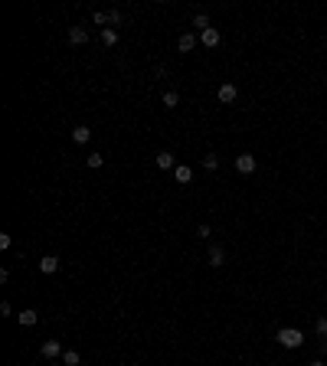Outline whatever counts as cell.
Listing matches in <instances>:
<instances>
[{
	"label": "cell",
	"mask_w": 327,
	"mask_h": 366,
	"mask_svg": "<svg viewBox=\"0 0 327 366\" xmlns=\"http://www.w3.org/2000/svg\"><path fill=\"white\" fill-rule=\"evenodd\" d=\"M278 343H282L285 350H298L304 343V334L298 327H282V330H278Z\"/></svg>",
	"instance_id": "1"
},
{
	"label": "cell",
	"mask_w": 327,
	"mask_h": 366,
	"mask_svg": "<svg viewBox=\"0 0 327 366\" xmlns=\"http://www.w3.org/2000/svg\"><path fill=\"white\" fill-rule=\"evenodd\" d=\"M216 98L222 101V105H232V101L239 98V88H236L232 82H222V85H219V92H216Z\"/></svg>",
	"instance_id": "2"
},
{
	"label": "cell",
	"mask_w": 327,
	"mask_h": 366,
	"mask_svg": "<svg viewBox=\"0 0 327 366\" xmlns=\"http://www.w3.org/2000/svg\"><path fill=\"white\" fill-rule=\"evenodd\" d=\"M200 43H203L206 49H216V46L222 43V33L216 30V26H210V30H203V33H200Z\"/></svg>",
	"instance_id": "3"
},
{
	"label": "cell",
	"mask_w": 327,
	"mask_h": 366,
	"mask_svg": "<svg viewBox=\"0 0 327 366\" xmlns=\"http://www.w3.org/2000/svg\"><path fill=\"white\" fill-rule=\"evenodd\" d=\"M236 170H239V174H255V154H239L236 157Z\"/></svg>",
	"instance_id": "4"
},
{
	"label": "cell",
	"mask_w": 327,
	"mask_h": 366,
	"mask_svg": "<svg viewBox=\"0 0 327 366\" xmlns=\"http://www.w3.org/2000/svg\"><path fill=\"white\" fill-rule=\"evenodd\" d=\"M39 353H43L46 360H56V356H62L66 350H62V343H59V340H43V347H39Z\"/></svg>",
	"instance_id": "5"
},
{
	"label": "cell",
	"mask_w": 327,
	"mask_h": 366,
	"mask_svg": "<svg viewBox=\"0 0 327 366\" xmlns=\"http://www.w3.org/2000/svg\"><path fill=\"white\" fill-rule=\"evenodd\" d=\"M197 43H200V36H197V33H180L177 49H180V53H193V49H197Z\"/></svg>",
	"instance_id": "6"
},
{
	"label": "cell",
	"mask_w": 327,
	"mask_h": 366,
	"mask_svg": "<svg viewBox=\"0 0 327 366\" xmlns=\"http://www.w3.org/2000/svg\"><path fill=\"white\" fill-rule=\"evenodd\" d=\"M69 43L72 46H85L88 43V30L85 26H69Z\"/></svg>",
	"instance_id": "7"
},
{
	"label": "cell",
	"mask_w": 327,
	"mask_h": 366,
	"mask_svg": "<svg viewBox=\"0 0 327 366\" xmlns=\"http://www.w3.org/2000/svg\"><path fill=\"white\" fill-rule=\"evenodd\" d=\"M72 141L75 144H88L92 141V128H88V124H75L72 128Z\"/></svg>",
	"instance_id": "8"
},
{
	"label": "cell",
	"mask_w": 327,
	"mask_h": 366,
	"mask_svg": "<svg viewBox=\"0 0 327 366\" xmlns=\"http://www.w3.org/2000/svg\"><path fill=\"white\" fill-rule=\"evenodd\" d=\"M206 258H210V265H213V268H222V265H226V248H222V245H213Z\"/></svg>",
	"instance_id": "9"
},
{
	"label": "cell",
	"mask_w": 327,
	"mask_h": 366,
	"mask_svg": "<svg viewBox=\"0 0 327 366\" xmlns=\"http://www.w3.org/2000/svg\"><path fill=\"white\" fill-rule=\"evenodd\" d=\"M154 161H157V167H161V170H173V167H177V157H173L170 150H161Z\"/></svg>",
	"instance_id": "10"
},
{
	"label": "cell",
	"mask_w": 327,
	"mask_h": 366,
	"mask_svg": "<svg viewBox=\"0 0 327 366\" xmlns=\"http://www.w3.org/2000/svg\"><path fill=\"white\" fill-rule=\"evenodd\" d=\"M173 177H177V183H190V180H193V167L177 164V167H173Z\"/></svg>",
	"instance_id": "11"
},
{
	"label": "cell",
	"mask_w": 327,
	"mask_h": 366,
	"mask_svg": "<svg viewBox=\"0 0 327 366\" xmlns=\"http://www.w3.org/2000/svg\"><path fill=\"white\" fill-rule=\"evenodd\" d=\"M56 268H59V258H56V255H43V258H39V272L43 275H53Z\"/></svg>",
	"instance_id": "12"
},
{
	"label": "cell",
	"mask_w": 327,
	"mask_h": 366,
	"mask_svg": "<svg viewBox=\"0 0 327 366\" xmlns=\"http://www.w3.org/2000/svg\"><path fill=\"white\" fill-rule=\"evenodd\" d=\"M118 39H121V33H118L115 26H105V30H102V43L105 46H118Z\"/></svg>",
	"instance_id": "13"
},
{
	"label": "cell",
	"mask_w": 327,
	"mask_h": 366,
	"mask_svg": "<svg viewBox=\"0 0 327 366\" xmlns=\"http://www.w3.org/2000/svg\"><path fill=\"white\" fill-rule=\"evenodd\" d=\"M20 324H23V327H36V324H39V314H36V310H20Z\"/></svg>",
	"instance_id": "14"
},
{
	"label": "cell",
	"mask_w": 327,
	"mask_h": 366,
	"mask_svg": "<svg viewBox=\"0 0 327 366\" xmlns=\"http://www.w3.org/2000/svg\"><path fill=\"white\" fill-rule=\"evenodd\" d=\"M59 360H62V366H79V363H82V356L75 353V350H66V353H62Z\"/></svg>",
	"instance_id": "15"
},
{
	"label": "cell",
	"mask_w": 327,
	"mask_h": 366,
	"mask_svg": "<svg viewBox=\"0 0 327 366\" xmlns=\"http://www.w3.org/2000/svg\"><path fill=\"white\" fill-rule=\"evenodd\" d=\"M193 26H197V36L203 30H210V17H206V13H197V17H193Z\"/></svg>",
	"instance_id": "16"
},
{
	"label": "cell",
	"mask_w": 327,
	"mask_h": 366,
	"mask_svg": "<svg viewBox=\"0 0 327 366\" xmlns=\"http://www.w3.org/2000/svg\"><path fill=\"white\" fill-rule=\"evenodd\" d=\"M314 334L321 337V340H327V317H324V314H321V317L314 321Z\"/></svg>",
	"instance_id": "17"
},
{
	"label": "cell",
	"mask_w": 327,
	"mask_h": 366,
	"mask_svg": "<svg viewBox=\"0 0 327 366\" xmlns=\"http://www.w3.org/2000/svg\"><path fill=\"white\" fill-rule=\"evenodd\" d=\"M85 164H88L92 170H99V167H105V157H102V154H88V157H85Z\"/></svg>",
	"instance_id": "18"
},
{
	"label": "cell",
	"mask_w": 327,
	"mask_h": 366,
	"mask_svg": "<svg viewBox=\"0 0 327 366\" xmlns=\"http://www.w3.org/2000/svg\"><path fill=\"white\" fill-rule=\"evenodd\" d=\"M180 105V95L177 92H164V108H177Z\"/></svg>",
	"instance_id": "19"
},
{
	"label": "cell",
	"mask_w": 327,
	"mask_h": 366,
	"mask_svg": "<svg viewBox=\"0 0 327 366\" xmlns=\"http://www.w3.org/2000/svg\"><path fill=\"white\" fill-rule=\"evenodd\" d=\"M92 23H95V26H105V23H108V13H105V10H95V13H92Z\"/></svg>",
	"instance_id": "20"
},
{
	"label": "cell",
	"mask_w": 327,
	"mask_h": 366,
	"mask_svg": "<svg viewBox=\"0 0 327 366\" xmlns=\"http://www.w3.org/2000/svg\"><path fill=\"white\" fill-rule=\"evenodd\" d=\"M203 167H206V170H216V167H219V157H216V154H206V157H203Z\"/></svg>",
	"instance_id": "21"
},
{
	"label": "cell",
	"mask_w": 327,
	"mask_h": 366,
	"mask_svg": "<svg viewBox=\"0 0 327 366\" xmlns=\"http://www.w3.org/2000/svg\"><path fill=\"white\" fill-rule=\"evenodd\" d=\"M197 236H200V239H210V236H213V229H210L206 223H200V226H197Z\"/></svg>",
	"instance_id": "22"
},
{
	"label": "cell",
	"mask_w": 327,
	"mask_h": 366,
	"mask_svg": "<svg viewBox=\"0 0 327 366\" xmlns=\"http://www.w3.org/2000/svg\"><path fill=\"white\" fill-rule=\"evenodd\" d=\"M121 20H124V17H121V10H108V23H115V26H118Z\"/></svg>",
	"instance_id": "23"
},
{
	"label": "cell",
	"mask_w": 327,
	"mask_h": 366,
	"mask_svg": "<svg viewBox=\"0 0 327 366\" xmlns=\"http://www.w3.org/2000/svg\"><path fill=\"white\" fill-rule=\"evenodd\" d=\"M13 314V307H10V301H0V317H10Z\"/></svg>",
	"instance_id": "24"
},
{
	"label": "cell",
	"mask_w": 327,
	"mask_h": 366,
	"mask_svg": "<svg viewBox=\"0 0 327 366\" xmlns=\"http://www.w3.org/2000/svg\"><path fill=\"white\" fill-rule=\"evenodd\" d=\"M311 366H324V363H321V360H317V363H311Z\"/></svg>",
	"instance_id": "25"
}]
</instances>
